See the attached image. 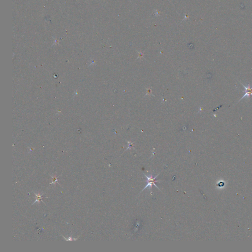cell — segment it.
<instances>
[{
	"label": "cell",
	"instance_id": "cell-1",
	"mask_svg": "<svg viewBox=\"0 0 252 252\" xmlns=\"http://www.w3.org/2000/svg\"><path fill=\"white\" fill-rule=\"evenodd\" d=\"M242 86L244 87V88L245 90V94L243 96V97L239 100V101H240L241 100H242V99L245 98L246 96L247 97V98H249V99L250 96H251V95L252 96V87L250 88L249 84L248 83V86L247 87H246V86L243 85V84H242Z\"/></svg>",
	"mask_w": 252,
	"mask_h": 252
},
{
	"label": "cell",
	"instance_id": "cell-2",
	"mask_svg": "<svg viewBox=\"0 0 252 252\" xmlns=\"http://www.w3.org/2000/svg\"><path fill=\"white\" fill-rule=\"evenodd\" d=\"M34 194H35V195H36V200H35V202H34V203H36V202H38V203H39V202H40V201H42V195H41L39 194V193L38 194H36V193H34Z\"/></svg>",
	"mask_w": 252,
	"mask_h": 252
},
{
	"label": "cell",
	"instance_id": "cell-3",
	"mask_svg": "<svg viewBox=\"0 0 252 252\" xmlns=\"http://www.w3.org/2000/svg\"><path fill=\"white\" fill-rule=\"evenodd\" d=\"M52 178H53V182L51 183L50 184H53V183H55L57 182V179L56 178V176H55L53 177H52Z\"/></svg>",
	"mask_w": 252,
	"mask_h": 252
}]
</instances>
